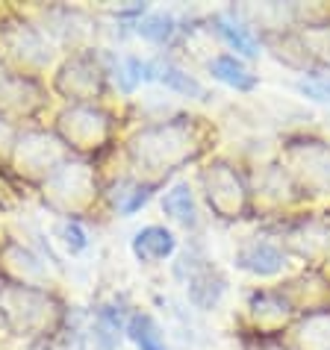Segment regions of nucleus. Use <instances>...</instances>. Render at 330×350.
Listing matches in <instances>:
<instances>
[{"mask_svg":"<svg viewBox=\"0 0 330 350\" xmlns=\"http://www.w3.org/2000/svg\"><path fill=\"white\" fill-rule=\"evenodd\" d=\"M195 115H174L157 124H148L130 135L127 157L151 183H162L165 174L180 171L183 165L198 162L207 150V127Z\"/></svg>","mask_w":330,"mask_h":350,"instance_id":"f257e3e1","label":"nucleus"},{"mask_svg":"<svg viewBox=\"0 0 330 350\" xmlns=\"http://www.w3.org/2000/svg\"><path fill=\"white\" fill-rule=\"evenodd\" d=\"M201 189H203V198H207V206L212 209V215L221 221H239L254 209L251 183L227 159H212L201 171Z\"/></svg>","mask_w":330,"mask_h":350,"instance_id":"f03ea898","label":"nucleus"},{"mask_svg":"<svg viewBox=\"0 0 330 350\" xmlns=\"http://www.w3.org/2000/svg\"><path fill=\"white\" fill-rule=\"evenodd\" d=\"M0 306H3L9 327L18 336H45L47 329L60 324V315H62L56 297L45 288L6 286L0 291Z\"/></svg>","mask_w":330,"mask_h":350,"instance_id":"7ed1b4c3","label":"nucleus"},{"mask_svg":"<svg viewBox=\"0 0 330 350\" xmlns=\"http://www.w3.org/2000/svg\"><path fill=\"white\" fill-rule=\"evenodd\" d=\"M56 130L68 150L98 153L112 139V115L94 103H71L60 112Z\"/></svg>","mask_w":330,"mask_h":350,"instance_id":"20e7f679","label":"nucleus"},{"mask_svg":"<svg viewBox=\"0 0 330 350\" xmlns=\"http://www.w3.org/2000/svg\"><path fill=\"white\" fill-rule=\"evenodd\" d=\"M283 168L307 194H330V144L318 139H298L283 148Z\"/></svg>","mask_w":330,"mask_h":350,"instance_id":"39448f33","label":"nucleus"},{"mask_svg":"<svg viewBox=\"0 0 330 350\" xmlns=\"http://www.w3.org/2000/svg\"><path fill=\"white\" fill-rule=\"evenodd\" d=\"M174 277L186 286L189 304L201 309V312H212L227 295V277L212 265V262L198 254V250H186L177 265H174Z\"/></svg>","mask_w":330,"mask_h":350,"instance_id":"423d86ee","label":"nucleus"},{"mask_svg":"<svg viewBox=\"0 0 330 350\" xmlns=\"http://www.w3.org/2000/svg\"><path fill=\"white\" fill-rule=\"evenodd\" d=\"M280 247L289 256L322 265L330 262V215H295L277 224Z\"/></svg>","mask_w":330,"mask_h":350,"instance_id":"0eeeda50","label":"nucleus"},{"mask_svg":"<svg viewBox=\"0 0 330 350\" xmlns=\"http://www.w3.org/2000/svg\"><path fill=\"white\" fill-rule=\"evenodd\" d=\"M94 194H98V180L86 162L68 159L45 180V198L65 215H77L80 209H86Z\"/></svg>","mask_w":330,"mask_h":350,"instance_id":"6e6552de","label":"nucleus"},{"mask_svg":"<svg viewBox=\"0 0 330 350\" xmlns=\"http://www.w3.org/2000/svg\"><path fill=\"white\" fill-rule=\"evenodd\" d=\"M106 77L110 74L94 62V56L77 53L74 59H68L60 68V74H56V92L71 103H92L103 94Z\"/></svg>","mask_w":330,"mask_h":350,"instance_id":"1a4fd4ad","label":"nucleus"},{"mask_svg":"<svg viewBox=\"0 0 330 350\" xmlns=\"http://www.w3.org/2000/svg\"><path fill=\"white\" fill-rule=\"evenodd\" d=\"M12 150H15L18 171L42 174L45 180L51 177L62 162H68V148L47 133H24L21 139L15 142Z\"/></svg>","mask_w":330,"mask_h":350,"instance_id":"9d476101","label":"nucleus"},{"mask_svg":"<svg viewBox=\"0 0 330 350\" xmlns=\"http://www.w3.org/2000/svg\"><path fill=\"white\" fill-rule=\"evenodd\" d=\"M210 30L218 36L221 44H227L230 51H236L239 59H257L263 53V38L257 36L254 24L242 15V9H218L210 15Z\"/></svg>","mask_w":330,"mask_h":350,"instance_id":"9b49d317","label":"nucleus"},{"mask_svg":"<svg viewBox=\"0 0 330 350\" xmlns=\"http://www.w3.org/2000/svg\"><path fill=\"white\" fill-rule=\"evenodd\" d=\"M248 318L254 324L257 336H271V333H283L292 327L295 321V306L289 304V297L280 288H257L248 297Z\"/></svg>","mask_w":330,"mask_h":350,"instance_id":"f8f14e48","label":"nucleus"},{"mask_svg":"<svg viewBox=\"0 0 330 350\" xmlns=\"http://www.w3.org/2000/svg\"><path fill=\"white\" fill-rule=\"evenodd\" d=\"M289 259L292 256H289L277 241L257 236V239L242 241V245L236 247V254H233V265H236L239 271H245V274H251V277L268 280V277L286 274Z\"/></svg>","mask_w":330,"mask_h":350,"instance_id":"ddd939ff","label":"nucleus"},{"mask_svg":"<svg viewBox=\"0 0 330 350\" xmlns=\"http://www.w3.org/2000/svg\"><path fill=\"white\" fill-rule=\"evenodd\" d=\"M251 200H254V206L280 212V209L295 206L298 200H304V191L298 189V183L289 177L283 165H263L257 183L251 186Z\"/></svg>","mask_w":330,"mask_h":350,"instance_id":"4468645a","label":"nucleus"},{"mask_svg":"<svg viewBox=\"0 0 330 350\" xmlns=\"http://www.w3.org/2000/svg\"><path fill=\"white\" fill-rule=\"evenodd\" d=\"M3 47L27 74L42 71L51 62V44H47L42 30H36L33 24H15L3 30Z\"/></svg>","mask_w":330,"mask_h":350,"instance_id":"2eb2a0df","label":"nucleus"},{"mask_svg":"<svg viewBox=\"0 0 330 350\" xmlns=\"http://www.w3.org/2000/svg\"><path fill=\"white\" fill-rule=\"evenodd\" d=\"M0 262H3L6 277L12 280V286H24V288H42L47 280V268L33 250H27L18 241H6L0 247Z\"/></svg>","mask_w":330,"mask_h":350,"instance_id":"dca6fc26","label":"nucleus"},{"mask_svg":"<svg viewBox=\"0 0 330 350\" xmlns=\"http://www.w3.org/2000/svg\"><path fill=\"white\" fill-rule=\"evenodd\" d=\"M207 71L212 80H218L221 85L239 92V94H251L259 85V77L251 71L245 59H239L236 53H216L207 62Z\"/></svg>","mask_w":330,"mask_h":350,"instance_id":"f3484780","label":"nucleus"},{"mask_svg":"<svg viewBox=\"0 0 330 350\" xmlns=\"http://www.w3.org/2000/svg\"><path fill=\"white\" fill-rule=\"evenodd\" d=\"M130 247L139 262H165L177 254V236L162 224H148L133 236Z\"/></svg>","mask_w":330,"mask_h":350,"instance_id":"a211bd4d","label":"nucleus"},{"mask_svg":"<svg viewBox=\"0 0 330 350\" xmlns=\"http://www.w3.org/2000/svg\"><path fill=\"white\" fill-rule=\"evenodd\" d=\"M162 212L174 224H180L183 230H198L201 227L198 198H195V189H192L186 180H177L174 186L165 189V194H162Z\"/></svg>","mask_w":330,"mask_h":350,"instance_id":"6ab92c4d","label":"nucleus"},{"mask_svg":"<svg viewBox=\"0 0 330 350\" xmlns=\"http://www.w3.org/2000/svg\"><path fill=\"white\" fill-rule=\"evenodd\" d=\"M289 333L295 350H330V309L304 312Z\"/></svg>","mask_w":330,"mask_h":350,"instance_id":"aec40b11","label":"nucleus"},{"mask_svg":"<svg viewBox=\"0 0 330 350\" xmlns=\"http://www.w3.org/2000/svg\"><path fill=\"white\" fill-rule=\"evenodd\" d=\"M160 189V183H151V180H130L124 177L118 183H112V189L106 191V198H110V206L118 212V215L130 218L136 215L144 203L153 198V191Z\"/></svg>","mask_w":330,"mask_h":350,"instance_id":"412c9836","label":"nucleus"},{"mask_svg":"<svg viewBox=\"0 0 330 350\" xmlns=\"http://www.w3.org/2000/svg\"><path fill=\"white\" fill-rule=\"evenodd\" d=\"M157 83H162L168 92L186 97V100H198V103H210L212 92L203 85L195 74H189L186 68L174 65V62H157Z\"/></svg>","mask_w":330,"mask_h":350,"instance_id":"4be33fe9","label":"nucleus"},{"mask_svg":"<svg viewBox=\"0 0 330 350\" xmlns=\"http://www.w3.org/2000/svg\"><path fill=\"white\" fill-rule=\"evenodd\" d=\"M124 333H127L130 342L139 350H168V342H165L162 327L153 321V315L148 312H130L127 324H124Z\"/></svg>","mask_w":330,"mask_h":350,"instance_id":"5701e85b","label":"nucleus"},{"mask_svg":"<svg viewBox=\"0 0 330 350\" xmlns=\"http://www.w3.org/2000/svg\"><path fill=\"white\" fill-rule=\"evenodd\" d=\"M133 27H136V33L151 44H168L171 38L180 33V24L171 12H151V9Z\"/></svg>","mask_w":330,"mask_h":350,"instance_id":"b1692460","label":"nucleus"},{"mask_svg":"<svg viewBox=\"0 0 330 350\" xmlns=\"http://www.w3.org/2000/svg\"><path fill=\"white\" fill-rule=\"evenodd\" d=\"M115 347H118V333L101 324L98 318L80 333V345H77V350H115Z\"/></svg>","mask_w":330,"mask_h":350,"instance_id":"393cba45","label":"nucleus"},{"mask_svg":"<svg viewBox=\"0 0 330 350\" xmlns=\"http://www.w3.org/2000/svg\"><path fill=\"white\" fill-rule=\"evenodd\" d=\"M295 92L307 100H316V103H325L330 106V74L327 71H316V74H307L295 83Z\"/></svg>","mask_w":330,"mask_h":350,"instance_id":"a878e982","label":"nucleus"},{"mask_svg":"<svg viewBox=\"0 0 330 350\" xmlns=\"http://www.w3.org/2000/svg\"><path fill=\"white\" fill-rule=\"evenodd\" d=\"M60 236H62V245L71 250V254H83V250L89 247V236H86L83 224L77 221V218H68V221L62 224Z\"/></svg>","mask_w":330,"mask_h":350,"instance_id":"bb28decb","label":"nucleus"},{"mask_svg":"<svg viewBox=\"0 0 330 350\" xmlns=\"http://www.w3.org/2000/svg\"><path fill=\"white\" fill-rule=\"evenodd\" d=\"M9 148H15V133L6 118H0V153H6Z\"/></svg>","mask_w":330,"mask_h":350,"instance_id":"cd10ccee","label":"nucleus"}]
</instances>
